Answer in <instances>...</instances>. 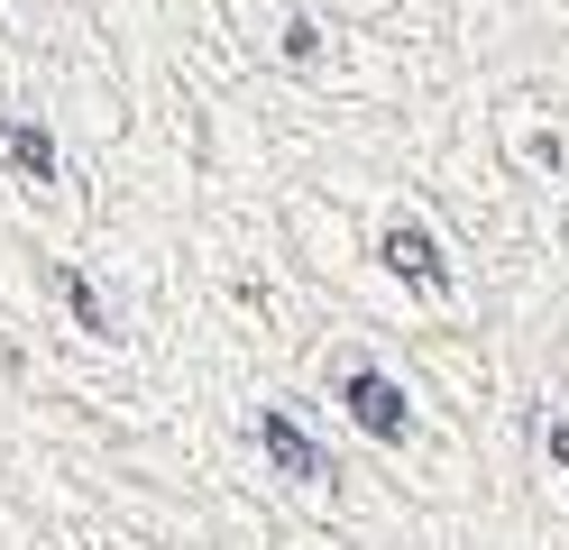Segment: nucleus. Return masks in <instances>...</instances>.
<instances>
[{"mask_svg":"<svg viewBox=\"0 0 569 550\" xmlns=\"http://www.w3.org/2000/svg\"><path fill=\"white\" fill-rule=\"evenodd\" d=\"M340 403H349V422H359L368 440H386V450H396V440H413V413H405V386L386 377V367H349L340 377Z\"/></svg>","mask_w":569,"mask_h":550,"instance_id":"obj_1","label":"nucleus"},{"mask_svg":"<svg viewBox=\"0 0 569 550\" xmlns=\"http://www.w3.org/2000/svg\"><path fill=\"white\" fill-rule=\"evenodd\" d=\"M377 257H386V276H396V284H413V293H450V257H441V239L422 230V220H386Z\"/></svg>","mask_w":569,"mask_h":550,"instance_id":"obj_2","label":"nucleus"},{"mask_svg":"<svg viewBox=\"0 0 569 550\" xmlns=\"http://www.w3.org/2000/svg\"><path fill=\"white\" fill-rule=\"evenodd\" d=\"M258 450H267L284 477H303V487H331V450H322L295 413H267V422H258Z\"/></svg>","mask_w":569,"mask_h":550,"instance_id":"obj_3","label":"nucleus"},{"mask_svg":"<svg viewBox=\"0 0 569 550\" xmlns=\"http://www.w3.org/2000/svg\"><path fill=\"white\" fill-rule=\"evenodd\" d=\"M0 157H10L28 183H56V138L38 120H0Z\"/></svg>","mask_w":569,"mask_h":550,"instance_id":"obj_4","label":"nucleus"},{"mask_svg":"<svg viewBox=\"0 0 569 550\" xmlns=\"http://www.w3.org/2000/svg\"><path fill=\"white\" fill-rule=\"evenodd\" d=\"M56 293L74 303V321H83V330H111V303H101V293H92L83 276H56Z\"/></svg>","mask_w":569,"mask_h":550,"instance_id":"obj_5","label":"nucleus"},{"mask_svg":"<svg viewBox=\"0 0 569 550\" xmlns=\"http://www.w3.org/2000/svg\"><path fill=\"white\" fill-rule=\"evenodd\" d=\"M542 440H551V459H560V468H569V413H560V422H551V431H542Z\"/></svg>","mask_w":569,"mask_h":550,"instance_id":"obj_6","label":"nucleus"}]
</instances>
